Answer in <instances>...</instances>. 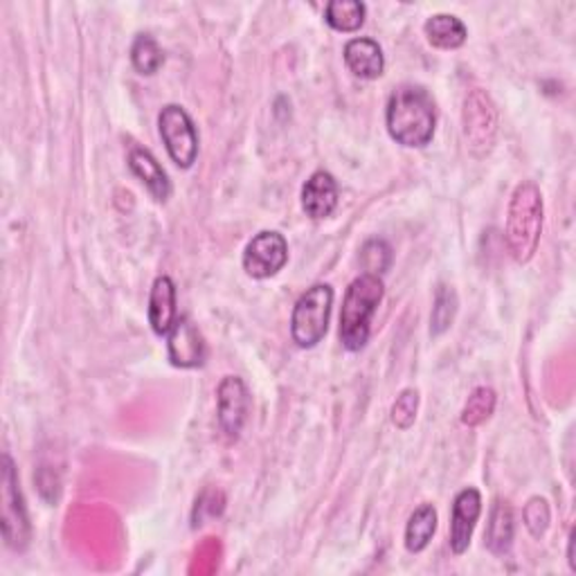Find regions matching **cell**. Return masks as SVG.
<instances>
[{
	"mask_svg": "<svg viewBox=\"0 0 576 576\" xmlns=\"http://www.w3.org/2000/svg\"><path fill=\"white\" fill-rule=\"evenodd\" d=\"M390 138L405 149H424L432 143L437 128V105L424 86H399L385 109Z\"/></svg>",
	"mask_w": 576,
	"mask_h": 576,
	"instance_id": "obj_1",
	"label": "cell"
},
{
	"mask_svg": "<svg viewBox=\"0 0 576 576\" xmlns=\"http://www.w3.org/2000/svg\"><path fill=\"white\" fill-rule=\"evenodd\" d=\"M543 194L534 181H523L506 208V230L504 240L512 257L518 264H527L534 259L540 234H543Z\"/></svg>",
	"mask_w": 576,
	"mask_h": 576,
	"instance_id": "obj_2",
	"label": "cell"
},
{
	"mask_svg": "<svg viewBox=\"0 0 576 576\" xmlns=\"http://www.w3.org/2000/svg\"><path fill=\"white\" fill-rule=\"evenodd\" d=\"M385 286L377 275H358L343 299L341 311V343L347 352H360L369 343L371 318L383 302Z\"/></svg>",
	"mask_w": 576,
	"mask_h": 576,
	"instance_id": "obj_3",
	"label": "cell"
},
{
	"mask_svg": "<svg viewBox=\"0 0 576 576\" xmlns=\"http://www.w3.org/2000/svg\"><path fill=\"white\" fill-rule=\"evenodd\" d=\"M0 502H3L0 504V527H3L5 546L23 554L32 543V523L10 453H5L3 462H0Z\"/></svg>",
	"mask_w": 576,
	"mask_h": 576,
	"instance_id": "obj_4",
	"label": "cell"
},
{
	"mask_svg": "<svg viewBox=\"0 0 576 576\" xmlns=\"http://www.w3.org/2000/svg\"><path fill=\"white\" fill-rule=\"evenodd\" d=\"M331 307L333 289L329 284H314L299 295L291 316V335L299 350H314L324 341Z\"/></svg>",
	"mask_w": 576,
	"mask_h": 576,
	"instance_id": "obj_5",
	"label": "cell"
},
{
	"mask_svg": "<svg viewBox=\"0 0 576 576\" xmlns=\"http://www.w3.org/2000/svg\"><path fill=\"white\" fill-rule=\"evenodd\" d=\"M462 128L468 149L476 156H487L498 138L500 113L491 95L482 88H473L464 97L462 107Z\"/></svg>",
	"mask_w": 576,
	"mask_h": 576,
	"instance_id": "obj_6",
	"label": "cell"
},
{
	"mask_svg": "<svg viewBox=\"0 0 576 576\" xmlns=\"http://www.w3.org/2000/svg\"><path fill=\"white\" fill-rule=\"evenodd\" d=\"M158 131L174 164L179 169H192L198 158V131L189 113L179 105L162 107L158 115Z\"/></svg>",
	"mask_w": 576,
	"mask_h": 576,
	"instance_id": "obj_7",
	"label": "cell"
},
{
	"mask_svg": "<svg viewBox=\"0 0 576 576\" xmlns=\"http://www.w3.org/2000/svg\"><path fill=\"white\" fill-rule=\"evenodd\" d=\"M289 261V242L278 230H261L244 250V270L253 280L275 278Z\"/></svg>",
	"mask_w": 576,
	"mask_h": 576,
	"instance_id": "obj_8",
	"label": "cell"
},
{
	"mask_svg": "<svg viewBox=\"0 0 576 576\" xmlns=\"http://www.w3.org/2000/svg\"><path fill=\"white\" fill-rule=\"evenodd\" d=\"M253 399L240 377H225L217 388V417L228 439H240L248 424Z\"/></svg>",
	"mask_w": 576,
	"mask_h": 576,
	"instance_id": "obj_9",
	"label": "cell"
},
{
	"mask_svg": "<svg viewBox=\"0 0 576 576\" xmlns=\"http://www.w3.org/2000/svg\"><path fill=\"white\" fill-rule=\"evenodd\" d=\"M167 356L169 363L179 369H196L208 360V345L206 338L198 331V327L187 318L181 316L174 329L167 335Z\"/></svg>",
	"mask_w": 576,
	"mask_h": 576,
	"instance_id": "obj_10",
	"label": "cell"
},
{
	"mask_svg": "<svg viewBox=\"0 0 576 576\" xmlns=\"http://www.w3.org/2000/svg\"><path fill=\"white\" fill-rule=\"evenodd\" d=\"M482 516V495L478 489H462L453 500L451 514V550L462 556L473 540V531Z\"/></svg>",
	"mask_w": 576,
	"mask_h": 576,
	"instance_id": "obj_11",
	"label": "cell"
},
{
	"mask_svg": "<svg viewBox=\"0 0 576 576\" xmlns=\"http://www.w3.org/2000/svg\"><path fill=\"white\" fill-rule=\"evenodd\" d=\"M149 324L156 335H169L174 329L179 316V291L174 280L169 275L156 278L151 293H149Z\"/></svg>",
	"mask_w": 576,
	"mask_h": 576,
	"instance_id": "obj_12",
	"label": "cell"
},
{
	"mask_svg": "<svg viewBox=\"0 0 576 576\" xmlns=\"http://www.w3.org/2000/svg\"><path fill=\"white\" fill-rule=\"evenodd\" d=\"M338 196H341L338 181L329 172H324V169H320V172L311 174L309 181L302 185V210L307 212V217L322 221L335 212Z\"/></svg>",
	"mask_w": 576,
	"mask_h": 576,
	"instance_id": "obj_13",
	"label": "cell"
},
{
	"mask_svg": "<svg viewBox=\"0 0 576 576\" xmlns=\"http://www.w3.org/2000/svg\"><path fill=\"white\" fill-rule=\"evenodd\" d=\"M343 59L345 65L350 68V73L358 79L375 82L385 73V57L375 39L358 37L347 41L343 50Z\"/></svg>",
	"mask_w": 576,
	"mask_h": 576,
	"instance_id": "obj_14",
	"label": "cell"
},
{
	"mask_svg": "<svg viewBox=\"0 0 576 576\" xmlns=\"http://www.w3.org/2000/svg\"><path fill=\"white\" fill-rule=\"evenodd\" d=\"M128 167H131L133 176L149 189V194L158 203H164L169 196H172V183H169L167 172L162 169V164L154 158L151 151L143 147H131Z\"/></svg>",
	"mask_w": 576,
	"mask_h": 576,
	"instance_id": "obj_15",
	"label": "cell"
},
{
	"mask_svg": "<svg viewBox=\"0 0 576 576\" xmlns=\"http://www.w3.org/2000/svg\"><path fill=\"white\" fill-rule=\"evenodd\" d=\"M514 536H516V518L512 504L504 500H495L485 534L489 552L495 556H504L514 546Z\"/></svg>",
	"mask_w": 576,
	"mask_h": 576,
	"instance_id": "obj_16",
	"label": "cell"
},
{
	"mask_svg": "<svg viewBox=\"0 0 576 576\" xmlns=\"http://www.w3.org/2000/svg\"><path fill=\"white\" fill-rule=\"evenodd\" d=\"M426 39L437 50H457L466 44L468 29L462 19L453 14H434L424 25Z\"/></svg>",
	"mask_w": 576,
	"mask_h": 576,
	"instance_id": "obj_17",
	"label": "cell"
},
{
	"mask_svg": "<svg viewBox=\"0 0 576 576\" xmlns=\"http://www.w3.org/2000/svg\"><path fill=\"white\" fill-rule=\"evenodd\" d=\"M437 510L432 504H421L413 512L408 525H405V550L410 554L424 552L437 531Z\"/></svg>",
	"mask_w": 576,
	"mask_h": 576,
	"instance_id": "obj_18",
	"label": "cell"
},
{
	"mask_svg": "<svg viewBox=\"0 0 576 576\" xmlns=\"http://www.w3.org/2000/svg\"><path fill=\"white\" fill-rule=\"evenodd\" d=\"M367 8L360 0H331L324 8V21L331 29L354 34L365 25Z\"/></svg>",
	"mask_w": 576,
	"mask_h": 576,
	"instance_id": "obj_19",
	"label": "cell"
},
{
	"mask_svg": "<svg viewBox=\"0 0 576 576\" xmlns=\"http://www.w3.org/2000/svg\"><path fill=\"white\" fill-rule=\"evenodd\" d=\"M131 63L135 68V73H140L143 77H151L160 71L164 63V52L151 34H138V37L133 39Z\"/></svg>",
	"mask_w": 576,
	"mask_h": 576,
	"instance_id": "obj_20",
	"label": "cell"
},
{
	"mask_svg": "<svg viewBox=\"0 0 576 576\" xmlns=\"http://www.w3.org/2000/svg\"><path fill=\"white\" fill-rule=\"evenodd\" d=\"M495 403H498V394L482 385V388H476L470 392V396L466 399L464 408H462V424L468 426V428H478L482 424H487L491 419V415L495 413Z\"/></svg>",
	"mask_w": 576,
	"mask_h": 576,
	"instance_id": "obj_21",
	"label": "cell"
},
{
	"mask_svg": "<svg viewBox=\"0 0 576 576\" xmlns=\"http://www.w3.org/2000/svg\"><path fill=\"white\" fill-rule=\"evenodd\" d=\"M457 293L453 286L442 284L434 293V304H432V314H430V333L432 335H442L444 331L451 329L457 316Z\"/></svg>",
	"mask_w": 576,
	"mask_h": 576,
	"instance_id": "obj_22",
	"label": "cell"
},
{
	"mask_svg": "<svg viewBox=\"0 0 576 576\" xmlns=\"http://www.w3.org/2000/svg\"><path fill=\"white\" fill-rule=\"evenodd\" d=\"M394 253L392 246L385 240H369L360 248V266L365 270V275H385L392 268Z\"/></svg>",
	"mask_w": 576,
	"mask_h": 576,
	"instance_id": "obj_23",
	"label": "cell"
},
{
	"mask_svg": "<svg viewBox=\"0 0 576 576\" xmlns=\"http://www.w3.org/2000/svg\"><path fill=\"white\" fill-rule=\"evenodd\" d=\"M417 413H419V392L415 388H408L396 396L390 415H392V424L399 430H410L413 424L417 421Z\"/></svg>",
	"mask_w": 576,
	"mask_h": 576,
	"instance_id": "obj_24",
	"label": "cell"
},
{
	"mask_svg": "<svg viewBox=\"0 0 576 576\" xmlns=\"http://www.w3.org/2000/svg\"><path fill=\"white\" fill-rule=\"evenodd\" d=\"M523 520H525L527 531H529L534 538H543L546 531H548V527H550V520H552L548 500H546V498H540V495L529 498V502L525 504Z\"/></svg>",
	"mask_w": 576,
	"mask_h": 576,
	"instance_id": "obj_25",
	"label": "cell"
}]
</instances>
